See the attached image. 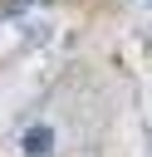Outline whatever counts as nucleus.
I'll use <instances>...</instances> for the list:
<instances>
[{
  "instance_id": "obj_1",
  "label": "nucleus",
  "mask_w": 152,
  "mask_h": 157,
  "mask_svg": "<svg viewBox=\"0 0 152 157\" xmlns=\"http://www.w3.org/2000/svg\"><path fill=\"white\" fill-rule=\"evenodd\" d=\"M49 142H54V132H49V128H29V137H25V152L44 157V152H49Z\"/></svg>"
}]
</instances>
